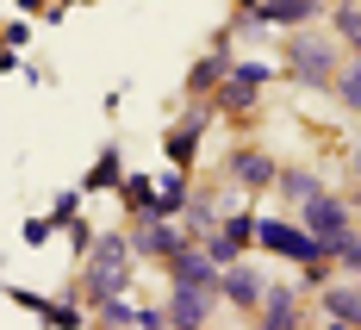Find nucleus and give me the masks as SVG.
<instances>
[{
    "instance_id": "1",
    "label": "nucleus",
    "mask_w": 361,
    "mask_h": 330,
    "mask_svg": "<svg viewBox=\"0 0 361 330\" xmlns=\"http://www.w3.org/2000/svg\"><path fill=\"white\" fill-rule=\"evenodd\" d=\"M287 75L299 87H336V44L305 25H293V44H287Z\"/></svg>"
},
{
    "instance_id": "2",
    "label": "nucleus",
    "mask_w": 361,
    "mask_h": 330,
    "mask_svg": "<svg viewBox=\"0 0 361 330\" xmlns=\"http://www.w3.org/2000/svg\"><path fill=\"white\" fill-rule=\"evenodd\" d=\"M131 237L125 231H106L100 243H94V262H87V299L100 305V299H112V293H125V281H131Z\"/></svg>"
},
{
    "instance_id": "3",
    "label": "nucleus",
    "mask_w": 361,
    "mask_h": 330,
    "mask_svg": "<svg viewBox=\"0 0 361 330\" xmlns=\"http://www.w3.org/2000/svg\"><path fill=\"white\" fill-rule=\"evenodd\" d=\"M255 243H262V250H274V256H287V262H318V256H330L305 224H287V219H255Z\"/></svg>"
},
{
    "instance_id": "4",
    "label": "nucleus",
    "mask_w": 361,
    "mask_h": 330,
    "mask_svg": "<svg viewBox=\"0 0 361 330\" xmlns=\"http://www.w3.org/2000/svg\"><path fill=\"white\" fill-rule=\"evenodd\" d=\"M299 224H305L330 256H336V243L349 237V206H343L336 193H312V200H299Z\"/></svg>"
},
{
    "instance_id": "5",
    "label": "nucleus",
    "mask_w": 361,
    "mask_h": 330,
    "mask_svg": "<svg viewBox=\"0 0 361 330\" xmlns=\"http://www.w3.org/2000/svg\"><path fill=\"white\" fill-rule=\"evenodd\" d=\"M212 299L218 287H193V281H175V293H169V324L175 330H200V324H212Z\"/></svg>"
},
{
    "instance_id": "6",
    "label": "nucleus",
    "mask_w": 361,
    "mask_h": 330,
    "mask_svg": "<svg viewBox=\"0 0 361 330\" xmlns=\"http://www.w3.org/2000/svg\"><path fill=\"white\" fill-rule=\"evenodd\" d=\"M180 243H187V231H175L169 224V212H156V219H137V231H131V256H175Z\"/></svg>"
},
{
    "instance_id": "7",
    "label": "nucleus",
    "mask_w": 361,
    "mask_h": 330,
    "mask_svg": "<svg viewBox=\"0 0 361 330\" xmlns=\"http://www.w3.org/2000/svg\"><path fill=\"white\" fill-rule=\"evenodd\" d=\"M218 293L231 299V305H243V312H255L268 287H262V274H255V268H243V262H224V268H218Z\"/></svg>"
},
{
    "instance_id": "8",
    "label": "nucleus",
    "mask_w": 361,
    "mask_h": 330,
    "mask_svg": "<svg viewBox=\"0 0 361 330\" xmlns=\"http://www.w3.org/2000/svg\"><path fill=\"white\" fill-rule=\"evenodd\" d=\"M169 281H193V287H218V262L206 250H193V243H180L175 256H169Z\"/></svg>"
},
{
    "instance_id": "9",
    "label": "nucleus",
    "mask_w": 361,
    "mask_h": 330,
    "mask_svg": "<svg viewBox=\"0 0 361 330\" xmlns=\"http://www.w3.org/2000/svg\"><path fill=\"white\" fill-rule=\"evenodd\" d=\"M274 169H281V162H274V156H262V149H237V156H231V181L237 187H274Z\"/></svg>"
},
{
    "instance_id": "10",
    "label": "nucleus",
    "mask_w": 361,
    "mask_h": 330,
    "mask_svg": "<svg viewBox=\"0 0 361 330\" xmlns=\"http://www.w3.org/2000/svg\"><path fill=\"white\" fill-rule=\"evenodd\" d=\"M262 330H293L299 324V293L293 287H274V293H262Z\"/></svg>"
},
{
    "instance_id": "11",
    "label": "nucleus",
    "mask_w": 361,
    "mask_h": 330,
    "mask_svg": "<svg viewBox=\"0 0 361 330\" xmlns=\"http://www.w3.org/2000/svg\"><path fill=\"white\" fill-rule=\"evenodd\" d=\"M324 318L361 330V287H324Z\"/></svg>"
},
{
    "instance_id": "12",
    "label": "nucleus",
    "mask_w": 361,
    "mask_h": 330,
    "mask_svg": "<svg viewBox=\"0 0 361 330\" xmlns=\"http://www.w3.org/2000/svg\"><path fill=\"white\" fill-rule=\"evenodd\" d=\"M312 13H318V0H268L255 19L262 25H312Z\"/></svg>"
},
{
    "instance_id": "13",
    "label": "nucleus",
    "mask_w": 361,
    "mask_h": 330,
    "mask_svg": "<svg viewBox=\"0 0 361 330\" xmlns=\"http://www.w3.org/2000/svg\"><path fill=\"white\" fill-rule=\"evenodd\" d=\"M274 187L287 193L293 206H299V200H312V193H324V181H318L312 169H274Z\"/></svg>"
},
{
    "instance_id": "14",
    "label": "nucleus",
    "mask_w": 361,
    "mask_h": 330,
    "mask_svg": "<svg viewBox=\"0 0 361 330\" xmlns=\"http://www.w3.org/2000/svg\"><path fill=\"white\" fill-rule=\"evenodd\" d=\"M94 312H100V324H131V330H144V305H131V299H125V293L100 299Z\"/></svg>"
},
{
    "instance_id": "15",
    "label": "nucleus",
    "mask_w": 361,
    "mask_h": 330,
    "mask_svg": "<svg viewBox=\"0 0 361 330\" xmlns=\"http://www.w3.org/2000/svg\"><path fill=\"white\" fill-rule=\"evenodd\" d=\"M125 206H131V212H137V219H156V212H162V206H156V187L144 181V175H125Z\"/></svg>"
},
{
    "instance_id": "16",
    "label": "nucleus",
    "mask_w": 361,
    "mask_h": 330,
    "mask_svg": "<svg viewBox=\"0 0 361 330\" xmlns=\"http://www.w3.org/2000/svg\"><path fill=\"white\" fill-rule=\"evenodd\" d=\"M330 25H336V37H343V44H349V50L361 56V6H355V0H336Z\"/></svg>"
},
{
    "instance_id": "17",
    "label": "nucleus",
    "mask_w": 361,
    "mask_h": 330,
    "mask_svg": "<svg viewBox=\"0 0 361 330\" xmlns=\"http://www.w3.org/2000/svg\"><path fill=\"white\" fill-rule=\"evenodd\" d=\"M224 69H231L224 56H200V63L187 69V87H193V94H200V87H218V81H224Z\"/></svg>"
},
{
    "instance_id": "18",
    "label": "nucleus",
    "mask_w": 361,
    "mask_h": 330,
    "mask_svg": "<svg viewBox=\"0 0 361 330\" xmlns=\"http://www.w3.org/2000/svg\"><path fill=\"white\" fill-rule=\"evenodd\" d=\"M118 181H125V169H118V149H100V162L87 169V181H81V187H118Z\"/></svg>"
},
{
    "instance_id": "19",
    "label": "nucleus",
    "mask_w": 361,
    "mask_h": 330,
    "mask_svg": "<svg viewBox=\"0 0 361 330\" xmlns=\"http://www.w3.org/2000/svg\"><path fill=\"white\" fill-rule=\"evenodd\" d=\"M336 100L349 112H361V56L349 63V69H336Z\"/></svg>"
},
{
    "instance_id": "20",
    "label": "nucleus",
    "mask_w": 361,
    "mask_h": 330,
    "mask_svg": "<svg viewBox=\"0 0 361 330\" xmlns=\"http://www.w3.org/2000/svg\"><path fill=\"white\" fill-rule=\"evenodd\" d=\"M224 237H231L237 250H250V243H255V219H250V212H231V219H224Z\"/></svg>"
},
{
    "instance_id": "21",
    "label": "nucleus",
    "mask_w": 361,
    "mask_h": 330,
    "mask_svg": "<svg viewBox=\"0 0 361 330\" xmlns=\"http://www.w3.org/2000/svg\"><path fill=\"white\" fill-rule=\"evenodd\" d=\"M200 250H206V256H212L218 268H224V262H237V256H243V250H237V243H231L224 231H206V243H200Z\"/></svg>"
},
{
    "instance_id": "22",
    "label": "nucleus",
    "mask_w": 361,
    "mask_h": 330,
    "mask_svg": "<svg viewBox=\"0 0 361 330\" xmlns=\"http://www.w3.org/2000/svg\"><path fill=\"white\" fill-rule=\"evenodd\" d=\"M231 81H243V87H262V81H268V63H231Z\"/></svg>"
},
{
    "instance_id": "23",
    "label": "nucleus",
    "mask_w": 361,
    "mask_h": 330,
    "mask_svg": "<svg viewBox=\"0 0 361 330\" xmlns=\"http://www.w3.org/2000/svg\"><path fill=\"white\" fill-rule=\"evenodd\" d=\"M336 262H343V268H349V274L361 281V237H355V231H349V237L336 243Z\"/></svg>"
},
{
    "instance_id": "24",
    "label": "nucleus",
    "mask_w": 361,
    "mask_h": 330,
    "mask_svg": "<svg viewBox=\"0 0 361 330\" xmlns=\"http://www.w3.org/2000/svg\"><path fill=\"white\" fill-rule=\"evenodd\" d=\"M156 206H162V212H180V206H187V187H180V181H162V187H156Z\"/></svg>"
},
{
    "instance_id": "25",
    "label": "nucleus",
    "mask_w": 361,
    "mask_h": 330,
    "mask_svg": "<svg viewBox=\"0 0 361 330\" xmlns=\"http://www.w3.org/2000/svg\"><path fill=\"white\" fill-rule=\"evenodd\" d=\"M75 206H81V193H63L56 212H50V224H75Z\"/></svg>"
},
{
    "instance_id": "26",
    "label": "nucleus",
    "mask_w": 361,
    "mask_h": 330,
    "mask_svg": "<svg viewBox=\"0 0 361 330\" xmlns=\"http://www.w3.org/2000/svg\"><path fill=\"white\" fill-rule=\"evenodd\" d=\"M50 231H56V224H50V219H25V243H44Z\"/></svg>"
},
{
    "instance_id": "27",
    "label": "nucleus",
    "mask_w": 361,
    "mask_h": 330,
    "mask_svg": "<svg viewBox=\"0 0 361 330\" xmlns=\"http://www.w3.org/2000/svg\"><path fill=\"white\" fill-rule=\"evenodd\" d=\"M19 6H25V13H37V6H44V0H19Z\"/></svg>"
},
{
    "instance_id": "28",
    "label": "nucleus",
    "mask_w": 361,
    "mask_h": 330,
    "mask_svg": "<svg viewBox=\"0 0 361 330\" xmlns=\"http://www.w3.org/2000/svg\"><path fill=\"white\" fill-rule=\"evenodd\" d=\"M349 169H355V181H361V149H355V162H349Z\"/></svg>"
}]
</instances>
